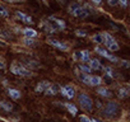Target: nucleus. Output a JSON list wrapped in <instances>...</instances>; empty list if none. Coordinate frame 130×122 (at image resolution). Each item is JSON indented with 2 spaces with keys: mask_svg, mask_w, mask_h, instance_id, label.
<instances>
[{
  "mask_svg": "<svg viewBox=\"0 0 130 122\" xmlns=\"http://www.w3.org/2000/svg\"><path fill=\"white\" fill-rule=\"evenodd\" d=\"M9 70H10L12 74L18 75V76H24V78H27V76H32V71H31V69L26 68L24 64L18 63V61H13V63L10 64Z\"/></svg>",
  "mask_w": 130,
  "mask_h": 122,
  "instance_id": "f257e3e1",
  "label": "nucleus"
},
{
  "mask_svg": "<svg viewBox=\"0 0 130 122\" xmlns=\"http://www.w3.org/2000/svg\"><path fill=\"white\" fill-rule=\"evenodd\" d=\"M102 34V42L105 43V46H106V48L108 50V51H112V52H115V51H117L119 48H120V46H119V43L116 42V39L113 38V36H111L110 33H107V32H103V33H101Z\"/></svg>",
  "mask_w": 130,
  "mask_h": 122,
  "instance_id": "f03ea898",
  "label": "nucleus"
},
{
  "mask_svg": "<svg viewBox=\"0 0 130 122\" xmlns=\"http://www.w3.org/2000/svg\"><path fill=\"white\" fill-rule=\"evenodd\" d=\"M78 102H79V106H80V108L83 111H86V112H91L92 111V108H93V100H92V98L88 94L80 93L78 95Z\"/></svg>",
  "mask_w": 130,
  "mask_h": 122,
  "instance_id": "7ed1b4c3",
  "label": "nucleus"
},
{
  "mask_svg": "<svg viewBox=\"0 0 130 122\" xmlns=\"http://www.w3.org/2000/svg\"><path fill=\"white\" fill-rule=\"evenodd\" d=\"M94 51L98 53V55H101V56H103L105 58H107L108 61H111V63H119V57H116L115 55H112L111 53V51H107L106 48H103V47H100V46H97L96 48H94Z\"/></svg>",
  "mask_w": 130,
  "mask_h": 122,
  "instance_id": "20e7f679",
  "label": "nucleus"
},
{
  "mask_svg": "<svg viewBox=\"0 0 130 122\" xmlns=\"http://www.w3.org/2000/svg\"><path fill=\"white\" fill-rule=\"evenodd\" d=\"M82 12H83V5H80L79 3L77 2H73L69 4L68 7V13L73 17H77V18H80L82 15Z\"/></svg>",
  "mask_w": 130,
  "mask_h": 122,
  "instance_id": "39448f33",
  "label": "nucleus"
},
{
  "mask_svg": "<svg viewBox=\"0 0 130 122\" xmlns=\"http://www.w3.org/2000/svg\"><path fill=\"white\" fill-rule=\"evenodd\" d=\"M47 21L52 24V27L56 29V32H57V31H64L65 28H67V24H65V22H64L62 19L56 18V17H54V15H50V17L47 18Z\"/></svg>",
  "mask_w": 130,
  "mask_h": 122,
  "instance_id": "423d86ee",
  "label": "nucleus"
},
{
  "mask_svg": "<svg viewBox=\"0 0 130 122\" xmlns=\"http://www.w3.org/2000/svg\"><path fill=\"white\" fill-rule=\"evenodd\" d=\"M102 108H103V113L107 116H112L119 112V104L116 102H107L106 106H103Z\"/></svg>",
  "mask_w": 130,
  "mask_h": 122,
  "instance_id": "0eeeda50",
  "label": "nucleus"
},
{
  "mask_svg": "<svg viewBox=\"0 0 130 122\" xmlns=\"http://www.w3.org/2000/svg\"><path fill=\"white\" fill-rule=\"evenodd\" d=\"M59 92L61 93L62 97H65L67 99H73L74 95H75V89L72 85H62V87H60Z\"/></svg>",
  "mask_w": 130,
  "mask_h": 122,
  "instance_id": "6e6552de",
  "label": "nucleus"
},
{
  "mask_svg": "<svg viewBox=\"0 0 130 122\" xmlns=\"http://www.w3.org/2000/svg\"><path fill=\"white\" fill-rule=\"evenodd\" d=\"M47 42H48L51 46H54V47H56V48H59V50H61V51H69V48H70L69 45L64 43V42H60V41H57V39H55V38H47Z\"/></svg>",
  "mask_w": 130,
  "mask_h": 122,
  "instance_id": "1a4fd4ad",
  "label": "nucleus"
},
{
  "mask_svg": "<svg viewBox=\"0 0 130 122\" xmlns=\"http://www.w3.org/2000/svg\"><path fill=\"white\" fill-rule=\"evenodd\" d=\"M15 17H17L21 22H23V23H26V24H33V23H35L33 19H32V17H29V15H27V14H24V13H22V12H17V13H15Z\"/></svg>",
  "mask_w": 130,
  "mask_h": 122,
  "instance_id": "9d476101",
  "label": "nucleus"
},
{
  "mask_svg": "<svg viewBox=\"0 0 130 122\" xmlns=\"http://www.w3.org/2000/svg\"><path fill=\"white\" fill-rule=\"evenodd\" d=\"M59 90H60V87L57 84H50L46 88V90L43 92V94L45 95H56L59 93Z\"/></svg>",
  "mask_w": 130,
  "mask_h": 122,
  "instance_id": "9b49d317",
  "label": "nucleus"
},
{
  "mask_svg": "<svg viewBox=\"0 0 130 122\" xmlns=\"http://www.w3.org/2000/svg\"><path fill=\"white\" fill-rule=\"evenodd\" d=\"M101 83H102V78L101 76H94V75H89L88 76L87 85H89V87H100Z\"/></svg>",
  "mask_w": 130,
  "mask_h": 122,
  "instance_id": "f8f14e48",
  "label": "nucleus"
},
{
  "mask_svg": "<svg viewBox=\"0 0 130 122\" xmlns=\"http://www.w3.org/2000/svg\"><path fill=\"white\" fill-rule=\"evenodd\" d=\"M87 63H88V65H89V68L92 70H101L103 68L102 64H101V61L98 58H89Z\"/></svg>",
  "mask_w": 130,
  "mask_h": 122,
  "instance_id": "ddd939ff",
  "label": "nucleus"
},
{
  "mask_svg": "<svg viewBox=\"0 0 130 122\" xmlns=\"http://www.w3.org/2000/svg\"><path fill=\"white\" fill-rule=\"evenodd\" d=\"M129 94H130V88H129V85L120 87V89L117 90V97H119L120 99H125V98H127Z\"/></svg>",
  "mask_w": 130,
  "mask_h": 122,
  "instance_id": "4468645a",
  "label": "nucleus"
},
{
  "mask_svg": "<svg viewBox=\"0 0 130 122\" xmlns=\"http://www.w3.org/2000/svg\"><path fill=\"white\" fill-rule=\"evenodd\" d=\"M40 27H41V28H42V29H43L46 33H55V32H56V29L52 27V24H51V23H50L47 19H45V21H43V22L40 24Z\"/></svg>",
  "mask_w": 130,
  "mask_h": 122,
  "instance_id": "2eb2a0df",
  "label": "nucleus"
},
{
  "mask_svg": "<svg viewBox=\"0 0 130 122\" xmlns=\"http://www.w3.org/2000/svg\"><path fill=\"white\" fill-rule=\"evenodd\" d=\"M50 84H51V83H50V82H47V80L40 82V83L36 85V88H35V92H36L37 94H41V93H43V92L46 90V88H47Z\"/></svg>",
  "mask_w": 130,
  "mask_h": 122,
  "instance_id": "dca6fc26",
  "label": "nucleus"
},
{
  "mask_svg": "<svg viewBox=\"0 0 130 122\" xmlns=\"http://www.w3.org/2000/svg\"><path fill=\"white\" fill-rule=\"evenodd\" d=\"M7 92H8L9 97H10L12 99H14V100H18V99L22 97V93H21V90H18V89H14V88H8V89H7Z\"/></svg>",
  "mask_w": 130,
  "mask_h": 122,
  "instance_id": "f3484780",
  "label": "nucleus"
},
{
  "mask_svg": "<svg viewBox=\"0 0 130 122\" xmlns=\"http://www.w3.org/2000/svg\"><path fill=\"white\" fill-rule=\"evenodd\" d=\"M97 94L101 95V97H103V98H110L112 95V93L110 92V89L106 88V87H100L97 89Z\"/></svg>",
  "mask_w": 130,
  "mask_h": 122,
  "instance_id": "a211bd4d",
  "label": "nucleus"
},
{
  "mask_svg": "<svg viewBox=\"0 0 130 122\" xmlns=\"http://www.w3.org/2000/svg\"><path fill=\"white\" fill-rule=\"evenodd\" d=\"M22 33L24 34V37H32V38L37 37V31H35L33 28H28V27L23 28L22 29Z\"/></svg>",
  "mask_w": 130,
  "mask_h": 122,
  "instance_id": "6ab92c4d",
  "label": "nucleus"
},
{
  "mask_svg": "<svg viewBox=\"0 0 130 122\" xmlns=\"http://www.w3.org/2000/svg\"><path fill=\"white\" fill-rule=\"evenodd\" d=\"M0 108L5 112H12L13 111V104L10 102H7V100H0Z\"/></svg>",
  "mask_w": 130,
  "mask_h": 122,
  "instance_id": "aec40b11",
  "label": "nucleus"
},
{
  "mask_svg": "<svg viewBox=\"0 0 130 122\" xmlns=\"http://www.w3.org/2000/svg\"><path fill=\"white\" fill-rule=\"evenodd\" d=\"M91 58V55H89V51L88 50H83L79 52V60L83 61V63H87V61Z\"/></svg>",
  "mask_w": 130,
  "mask_h": 122,
  "instance_id": "412c9836",
  "label": "nucleus"
},
{
  "mask_svg": "<svg viewBox=\"0 0 130 122\" xmlns=\"http://www.w3.org/2000/svg\"><path fill=\"white\" fill-rule=\"evenodd\" d=\"M102 69L105 70V75L107 76V79H112V78L116 76V74H115V71H113L112 68H110V66H103Z\"/></svg>",
  "mask_w": 130,
  "mask_h": 122,
  "instance_id": "4be33fe9",
  "label": "nucleus"
},
{
  "mask_svg": "<svg viewBox=\"0 0 130 122\" xmlns=\"http://www.w3.org/2000/svg\"><path fill=\"white\" fill-rule=\"evenodd\" d=\"M24 64L28 66V69H36V68H40L38 61H35V60H24Z\"/></svg>",
  "mask_w": 130,
  "mask_h": 122,
  "instance_id": "5701e85b",
  "label": "nucleus"
},
{
  "mask_svg": "<svg viewBox=\"0 0 130 122\" xmlns=\"http://www.w3.org/2000/svg\"><path fill=\"white\" fill-rule=\"evenodd\" d=\"M65 107H67V109L70 112V114H72V116H77L78 109H77V107H75L74 104H72V103H67V104H65Z\"/></svg>",
  "mask_w": 130,
  "mask_h": 122,
  "instance_id": "b1692460",
  "label": "nucleus"
},
{
  "mask_svg": "<svg viewBox=\"0 0 130 122\" xmlns=\"http://www.w3.org/2000/svg\"><path fill=\"white\" fill-rule=\"evenodd\" d=\"M23 43L26 46H35L36 45V41L32 38V37H24L23 38Z\"/></svg>",
  "mask_w": 130,
  "mask_h": 122,
  "instance_id": "393cba45",
  "label": "nucleus"
},
{
  "mask_svg": "<svg viewBox=\"0 0 130 122\" xmlns=\"http://www.w3.org/2000/svg\"><path fill=\"white\" fill-rule=\"evenodd\" d=\"M92 41L93 42H96V43H102V34H100V33H96V34H93L92 36Z\"/></svg>",
  "mask_w": 130,
  "mask_h": 122,
  "instance_id": "a878e982",
  "label": "nucleus"
},
{
  "mask_svg": "<svg viewBox=\"0 0 130 122\" xmlns=\"http://www.w3.org/2000/svg\"><path fill=\"white\" fill-rule=\"evenodd\" d=\"M79 69L82 70V73H84V74H89L91 71H92V69L89 68V65H79Z\"/></svg>",
  "mask_w": 130,
  "mask_h": 122,
  "instance_id": "bb28decb",
  "label": "nucleus"
},
{
  "mask_svg": "<svg viewBox=\"0 0 130 122\" xmlns=\"http://www.w3.org/2000/svg\"><path fill=\"white\" fill-rule=\"evenodd\" d=\"M0 17H3V18L9 17V12H8L4 7H2V5H0Z\"/></svg>",
  "mask_w": 130,
  "mask_h": 122,
  "instance_id": "cd10ccee",
  "label": "nucleus"
},
{
  "mask_svg": "<svg viewBox=\"0 0 130 122\" xmlns=\"http://www.w3.org/2000/svg\"><path fill=\"white\" fill-rule=\"evenodd\" d=\"M75 36H78V37H87V32L83 31V29H77L75 31Z\"/></svg>",
  "mask_w": 130,
  "mask_h": 122,
  "instance_id": "c85d7f7f",
  "label": "nucleus"
},
{
  "mask_svg": "<svg viewBox=\"0 0 130 122\" xmlns=\"http://www.w3.org/2000/svg\"><path fill=\"white\" fill-rule=\"evenodd\" d=\"M7 68V64H5V60L3 57H0V70H4Z\"/></svg>",
  "mask_w": 130,
  "mask_h": 122,
  "instance_id": "c756f323",
  "label": "nucleus"
},
{
  "mask_svg": "<svg viewBox=\"0 0 130 122\" xmlns=\"http://www.w3.org/2000/svg\"><path fill=\"white\" fill-rule=\"evenodd\" d=\"M117 4H120V7L126 8L127 7V0H117Z\"/></svg>",
  "mask_w": 130,
  "mask_h": 122,
  "instance_id": "7c9ffc66",
  "label": "nucleus"
},
{
  "mask_svg": "<svg viewBox=\"0 0 130 122\" xmlns=\"http://www.w3.org/2000/svg\"><path fill=\"white\" fill-rule=\"evenodd\" d=\"M79 121H82V122H89L91 118L87 117V116H79Z\"/></svg>",
  "mask_w": 130,
  "mask_h": 122,
  "instance_id": "2f4dec72",
  "label": "nucleus"
},
{
  "mask_svg": "<svg viewBox=\"0 0 130 122\" xmlns=\"http://www.w3.org/2000/svg\"><path fill=\"white\" fill-rule=\"evenodd\" d=\"M107 4L110 7H115V5H117V0H107Z\"/></svg>",
  "mask_w": 130,
  "mask_h": 122,
  "instance_id": "473e14b6",
  "label": "nucleus"
},
{
  "mask_svg": "<svg viewBox=\"0 0 130 122\" xmlns=\"http://www.w3.org/2000/svg\"><path fill=\"white\" fill-rule=\"evenodd\" d=\"M120 64H121L122 68H129V61H127V60H122V61H120Z\"/></svg>",
  "mask_w": 130,
  "mask_h": 122,
  "instance_id": "72a5a7b5",
  "label": "nucleus"
},
{
  "mask_svg": "<svg viewBox=\"0 0 130 122\" xmlns=\"http://www.w3.org/2000/svg\"><path fill=\"white\" fill-rule=\"evenodd\" d=\"M4 2H7V3H23V2H26V0H4Z\"/></svg>",
  "mask_w": 130,
  "mask_h": 122,
  "instance_id": "f704fd0d",
  "label": "nucleus"
},
{
  "mask_svg": "<svg viewBox=\"0 0 130 122\" xmlns=\"http://www.w3.org/2000/svg\"><path fill=\"white\" fill-rule=\"evenodd\" d=\"M102 2H103V0H92V3H93V4H96V5H101V4H102Z\"/></svg>",
  "mask_w": 130,
  "mask_h": 122,
  "instance_id": "c9c22d12",
  "label": "nucleus"
},
{
  "mask_svg": "<svg viewBox=\"0 0 130 122\" xmlns=\"http://www.w3.org/2000/svg\"><path fill=\"white\" fill-rule=\"evenodd\" d=\"M74 58H75V60L79 58V52H75V53H74Z\"/></svg>",
  "mask_w": 130,
  "mask_h": 122,
  "instance_id": "e433bc0d",
  "label": "nucleus"
},
{
  "mask_svg": "<svg viewBox=\"0 0 130 122\" xmlns=\"http://www.w3.org/2000/svg\"><path fill=\"white\" fill-rule=\"evenodd\" d=\"M96 106H97V107H98V108H102V107H103V106H102V103H101V102H97V103H96Z\"/></svg>",
  "mask_w": 130,
  "mask_h": 122,
  "instance_id": "4c0bfd02",
  "label": "nucleus"
},
{
  "mask_svg": "<svg viewBox=\"0 0 130 122\" xmlns=\"http://www.w3.org/2000/svg\"><path fill=\"white\" fill-rule=\"evenodd\" d=\"M0 46H3V47H4V46H5V43H4V42H2V41H0Z\"/></svg>",
  "mask_w": 130,
  "mask_h": 122,
  "instance_id": "58836bf2",
  "label": "nucleus"
},
{
  "mask_svg": "<svg viewBox=\"0 0 130 122\" xmlns=\"http://www.w3.org/2000/svg\"><path fill=\"white\" fill-rule=\"evenodd\" d=\"M57 2H60V3L62 4V3H64V0H57Z\"/></svg>",
  "mask_w": 130,
  "mask_h": 122,
  "instance_id": "ea45409f",
  "label": "nucleus"
}]
</instances>
